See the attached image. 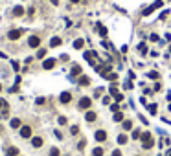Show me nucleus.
<instances>
[{
	"label": "nucleus",
	"instance_id": "1",
	"mask_svg": "<svg viewBox=\"0 0 171 156\" xmlns=\"http://www.w3.org/2000/svg\"><path fill=\"white\" fill-rule=\"evenodd\" d=\"M153 145H155V140L151 136V132H143L142 134V147L143 149H151Z\"/></svg>",
	"mask_w": 171,
	"mask_h": 156
},
{
	"label": "nucleus",
	"instance_id": "2",
	"mask_svg": "<svg viewBox=\"0 0 171 156\" xmlns=\"http://www.w3.org/2000/svg\"><path fill=\"white\" fill-rule=\"evenodd\" d=\"M162 6H164V2H162V0H156V2H155L153 6H149V8H145V9H143V13H142V15H143V17H149V15H151V13L155 11V9H160Z\"/></svg>",
	"mask_w": 171,
	"mask_h": 156
},
{
	"label": "nucleus",
	"instance_id": "3",
	"mask_svg": "<svg viewBox=\"0 0 171 156\" xmlns=\"http://www.w3.org/2000/svg\"><path fill=\"white\" fill-rule=\"evenodd\" d=\"M28 44H30V48H39L40 46V37L39 35H31L28 39Z\"/></svg>",
	"mask_w": 171,
	"mask_h": 156
},
{
	"label": "nucleus",
	"instance_id": "4",
	"mask_svg": "<svg viewBox=\"0 0 171 156\" xmlns=\"http://www.w3.org/2000/svg\"><path fill=\"white\" fill-rule=\"evenodd\" d=\"M20 136H22L24 140L31 138V127H28V125H22V127H20Z\"/></svg>",
	"mask_w": 171,
	"mask_h": 156
},
{
	"label": "nucleus",
	"instance_id": "5",
	"mask_svg": "<svg viewBox=\"0 0 171 156\" xmlns=\"http://www.w3.org/2000/svg\"><path fill=\"white\" fill-rule=\"evenodd\" d=\"M90 105H92L90 97H81V99H79V108H81V110H87V108H90Z\"/></svg>",
	"mask_w": 171,
	"mask_h": 156
},
{
	"label": "nucleus",
	"instance_id": "6",
	"mask_svg": "<svg viewBox=\"0 0 171 156\" xmlns=\"http://www.w3.org/2000/svg\"><path fill=\"white\" fill-rule=\"evenodd\" d=\"M83 57H85V59L88 61V63H90V64L94 66V59L98 57V53H96V52H85V53H83Z\"/></svg>",
	"mask_w": 171,
	"mask_h": 156
},
{
	"label": "nucleus",
	"instance_id": "7",
	"mask_svg": "<svg viewBox=\"0 0 171 156\" xmlns=\"http://www.w3.org/2000/svg\"><path fill=\"white\" fill-rule=\"evenodd\" d=\"M20 35H22V30H11V31L8 33V39H9V40H17Z\"/></svg>",
	"mask_w": 171,
	"mask_h": 156
},
{
	"label": "nucleus",
	"instance_id": "8",
	"mask_svg": "<svg viewBox=\"0 0 171 156\" xmlns=\"http://www.w3.org/2000/svg\"><path fill=\"white\" fill-rule=\"evenodd\" d=\"M55 63H57L55 59H46L44 63H43V68H44V70H52L53 66H55Z\"/></svg>",
	"mask_w": 171,
	"mask_h": 156
},
{
	"label": "nucleus",
	"instance_id": "9",
	"mask_svg": "<svg viewBox=\"0 0 171 156\" xmlns=\"http://www.w3.org/2000/svg\"><path fill=\"white\" fill-rule=\"evenodd\" d=\"M59 99H61V103H63V105H66V103H70V101H72V94L70 92H63Z\"/></svg>",
	"mask_w": 171,
	"mask_h": 156
},
{
	"label": "nucleus",
	"instance_id": "10",
	"mask_svg": "<svg viewBox=\"0 0 171 156\" xmlns=\"http://www.w3.org/2000/svg\"><path fill=\"white\" fill-rule=\"evenodd\" d=\"M94 138H96V141H105L107 140V132L105 131H96Z\"/></svg>",
	"mask_w": 171,
	"mask_h": 156
},
{
	"label": "nucleus",
	"instance_id": "11",
	"mask_svg": "<svg viewBox=\"0 0 171 156\" xmlns=\"http://www.w3.org/2000/svg\"><path fill=\"white\" fill-rule=\"evenodd\" d=\"M96 118H98V114H96V112H92V110H88V112H87V116H85V119L88 121V123L96 121Z\"/></svg>",
	"mask_w": 171,
	"mask_h": 156
},
{
	"label": "nucleus",
	"instance_id": "12",
	"mask_svg": "<svg viewBox=\"0 0 171 156\" xmlns=\"http://www.w3.org/2000/svg\"><path fill=\"white\" fill-rule=\"evenodd\" d=\"M0 118H9V105L0 108Z\"/></svg>",
	"mask_w": 171,
	"mask_h": 156
},
{
	"label": "nucleus",
	"instance_id": "13",
	"mask_svg": "<svg viewBox=\"0 0 171 156\" xmlns=\"http://www.w3.org/2000/svg\"><path fill=\"white\" fill-rule=\"evenodd\" d=\"M13 15H15V17H22L24 15V8H22V6H17V8L13 9Z\"/></svg>",
	"mask_w": 171,
	"mask_h": 156
},
{
	"label": "nucleus",
	"instance_id": "14",
	"mask_svg": "<svg viewBox=\"0 0 171 156\" xmlns=\"http://www.w3.org/2000/svg\"><path fill=\"white\" fill-rule=\"evenodd\" d=\"M79 73H81V66L79 64H74L72 66V79L76 77V76H79Z\"/></svg>",
	"mask_w": 171,
	"mask_h": 156
},
{
	"label": "nucleus",
	"instance_id": "15",
	"mask_svg": "<svg viewBox=\"0 0 171 156\" xmlns=\"http://www.w3.org/2000/svg\"><path fill=\"white\" fill-rule=\"evenodd\" d=\"M79 85H83V86H87V85H90V79H88L87 76H79V81H77Z\"/></svg>",
	"mask_w": 171,
	"mask_h": 156
},
{
	"label": "nucleus",
	"instance_id": "16",
	"mask_svg": "<svg viewBox=\"0 0 171 156\" xmlns=\"http://www.w3.org/2000/svg\"><path fill=\"white\" fill-rule=\"evenodd\" d=\"M83 46H85V40H83V39H77V40H74V48H76V50H81Z\"/></svg>",
	"mask_w": 171,
	"mask_h": 156
},
{
	"label": "nucleus",
	"instance_id": "17",
	"mask_svg": "<svg viewBox=\"0 0 171 156\" xmlns=\"http://www.w3.org/2000/svg\"><path fill=\"white\" fill-rule=\"evenodd\" d=\"M31 145L33 147H43V138H31Z\"/></svg>",
	"mask_w": 171,
	"mask_h": 156
},
{
	"label": "nucleus",
	"instance_id": "18",
	"mask_svg": "<svg viewBox=\"0 0 171 156\" xmlns=\"http://www.w3.org/2000/svg\"><path fill=\"white\" fill-rule=\"evenodd\" d=\"M9 125H11L13 128H20V127H22V125H20V119H18V118H13Z\"/></svg>",
	"mask_w": 171,
	"mask_h": 156
},
{
	"label": "nucleus",
	"instance_id": "19",
	"mask_svg": "<svg viewBox=\"0 0 171 156\" xmlns=\"http://www.w3.org/2000/svg\"><path fill=\"white\" fill-rule=\"evenodd\" d=\"M50 46H52V48H53V46H61V39H59V37H52Z\"/></svg>",
	"mask_w": 171,
	"mask_h": 156
},
{
	"label": "nucleus",
	"instance_id": "20",
	"mask_svg": "<svg viewBox=\"0 0 171 156\" xmlns=\"http://www.w3.org/2000/svg\"><path fill=\"white\" fill-rule=\"evenodd\" d=\"M8 156H18V149L17 147H9L8 149Z\"/></svg>",
	"mask_w": 171,
	"mask_h": 156
},
{
	"label": "nucleus",
	"instance_id": "21",
	"mask_svg": "<svg viewBox=\"0 0 171 156\" xmlns=\"http://www.w3.org/2000/svg\"><path fill=\"white\" fill-rule=\"evenodd\" d=\"M98 30H99V35H101V37H107V33H109V31H107V28H105V26L98 24Z\"/></svg>",
	"mask_w": 171,
	"mask_h": 156
},
{
	"label": "nucleus",
	"instance_id": "22",
	"mask_svg": "<svg viewBox=\"0 0 171 156\" xmlns=\"http://www.w3.org/2000/svg\"><path fill=\"white\" fill-rule=\"evenodd\" d=\"M147 110H149V114H153V116H155V114L158 112V107H156V105H149Z\"/></svg>",
	"mask_w": 171,
	"mask_h": 156
},
{
	"label": "nucleus",
	"instance_id": "23",
	"mask_svg": "<svg viewBox=\"0 0 171 156\" xmlns=\"http://www.w3.org/2000/svg\"><path fill=\"white\" fill-rule=\"evenodd\" d=\"M112 119H114V121H123V114H121V112H114Z\"/></svg>",
	"mask_w": 171,
	"mask_h": 156
},
{
	"label": "nucleus",
	"instance_id": "24",
	"mask_svg": "<svg viewBox=\"0 0 171 156\" xmlns=\"http://www.w3.org/2000/svg\"><path fill=\"white\" fill-rule=\"evenodd\" d=\"M92 156H103V149H101V147H96L94 151H92Z\"/></svg>",
	"mask_w": 171,
	"mask_h": 156
},
{
	"label": "nucleus",
	"instance_id": "25",
	"mask_svg": "<svg viewBox=\"0 0 171 156\" xmlns=\"http://www.w3.org/2000/svg\"><path fill=\"white\" fill-rule=\"evenodd\" d=\"M138 52L142 53V55H145V53H147V46L143 44V42H140V46H138Z\"/></svg>",
	"mask_w": 171,
	"mask_h": 156
},
{
	"label": "nucleus",
	"instance_id": "26",
	"mask_svg": "<svg viewBox=\"0 0 171 156\" xmlns=\"http://www.w3.org/2000/svg\"><path fill=\"white\" fill-rule=\"evenodd\" d=\"M118 143H120V145L127 143V136H125V134H120V136H118Z\"/></svg>",
	"mask_w": 171,
	"mask_h": 156
},
{
	"label": "nucleus",
	"instance_id": "27",
	"mask_svg": "<svg viewBox=\"0 0 171 156\" xmlns=\"http://www.w3.org/2000/svg\"><path fill=\"white\" fill-rule=\"evenodd\" d=\"M123 128H125V131H131V128H133V123H131L129 119H125V121H123Z\"/></svg>",
	"mask_w": 171,
	"mask_h": 156
},
{
	"label": "nucleus",
	"instance_id": "28",
	"mask_svg": "<svg viewBox=\"0 0 171 156\" xmlns=\"http://www.w3.org/2000/svg\"><path fill=\"white\" fill-rule=\"evenodd\" d=\"M142 138V132L138 131V128H136V131H133V140H140Z\"/></svg>",
	"mask_w": 171,
	"mask_h": 156
},
{
	"label": "nucleus",
	"instance_id": "29",
	"mask_svg": "<svg viewBox=\"0 0 171 156\" xmlns=\"http://www.w3.org/2000/svg\"><path fill=\"white\" fill-rule=\"evenodd\" d=\"M46 55V48H40L39 52H37V59H43Z\"/></svg>",
	"mask_w": 171,
	"mask_h": 156
},
{
	"label": "nucleus",
	"instance_id": "30",
	"mask_svg": "<svg viewBox=\"0 0 171 156\" xmlns=\"http://www.w3.org/2000/svg\"><path fill=\"white\" fill-rule=\"evenodd\" d=\"M105 79H109V81H118V73H109Z\"/></svg>",
	"mask_w": 171,
	"mask_h": 156
},
{
	"label": "nucleus",
	"instance_id": "31",
	"mask_svg": "<svg viewBox=\"0 0 171 156\" xmlns=\"http://www.w3.org/2000/svg\"><path fill=\"white\" fill-rule=\"evenodd\" d=\"M158 77H160L158 72H149V79H158Z\"/></svg>",
	"mask_w": 171,
	"mask_h": 156
},
{
	"label": "nucleus",
	"instance_id": "32",
	"mask_svg": "<svg viewBox=\"0 0 171 156\" xmlns=\"http://www.w3.org/2000/svg\"><path fill=\"white\" fill-rule=\"evenodd\" d=\"M77 132H79V127H77V125H74V127L70 128V134H74V136H76Z\"/></svg>",
	"mask_w": 171,
	"mask_h": 156
},
{
	"label": "nucleus",
	"instance_id": "33",
	"mask_svg": "<svg viewBox=\"0 0 171 156\" xmlns=\"http://www.w3.org/2000/svg\"><path fill=\"white\" fill-rule=\"evenodd\" d=\"M85 145H87V141H85V140H81L79 143H77V149H79V151H83V149H85Z\"/></svg>",
	"mask_w": 171,
	"mask_h": 156
},
{
	"label": "nucleus",
	"instance_id": "34",
	"mask_svg": "<svg viewBox=\"0 0 171 156\" xmlns=\"http://www.w3.org/2000/svg\"><path fill=\"white\" fill-rule=\"evenodd\" d=\"M111 110H112V112H120V105H118V103L111 105Z\"/></svg>",
	"mask_w": 171,
	"mask_h": 156
},
{
	"label": "nucleus",
	"instance_id": "35",
	"mask_svg": "<svg viewBox=\"0 0 171 156\" xmlns=\"http://www.w3.org/2000/svg\"><path fill=\"white\" fill-rule=\"evenodd\" d=\"M50 156H59V149H55V147L50 149Z\"/></svg>",
	"mask_w": 171,
	"mask_h": 156
},
{
	"label": "nucleus",
	"instance_id": "36",
	"mask_svg": "<svg viewBox=\"0 0 171 156\" xmlns=\"http://www.w3.org/2000/svg\"><path fill=\"white\" fill-rule=\"evenodd\" d=\"M114 99H116V103H120V101L123 99V94H120V92H118V94H116V96H114Z\"/></svg>",
	"mask_w": 171,
	"mask_h": 156
},
{
	"label": "nucleus",
	"instance_id": "37",
	"mask_svg": "<svg viewBox=\"0 0 171 156\" xmlns=\"http://www.w3.org/2000/svg\"><path fill=\"white\" fill-rule=\"evenodd\" d=\"M57 121H59V125H66V118H65V116H59Z\"/></svg>",
	"mask_w": 171,
	"mask_h": 156
},
{
	"label": "nucleus",
	"instance_id": "38",
	"mask_svg": "<svg viewBox=\"0 0 171 156\" xmlns=\"http://www.w3.org/2000/svg\"><path fill=\"white\" fill-rule=\"evenodd\" d=\"M11 66H13V70H18V68H20V64L17 63V61H13V63H11Z\"/></svg>",
	"mask_w": 171,
	"mask_h": 156
},
{
	"label": "nucleus",
	"instance_id": "39",
	"mask_svg": "<svg viewBox=\"0 0 171 156\" xmlns=\"http://www.w3.org/2000/svg\"><path fill=\"white\" fill-rule=\"evenodd\" d=\"M6 105H8V101H6V99H0V108L6 107Z\"/></svg>",
	"mask_w": 171,
	"mask_h": 156
},
{
	"label": "nucleus",
	"instance_id": "40",
	"mask_svg": "<svg viewBox=\"0 0 171 156\" xmlns=\"http://www.w3.org/2000/svg\"><path fill=\"white\" fill-rule=\"evenodd\" d=\"M37 105H44V97H39L37 99Z\"/></svg>",
	"mask_w": 171,
	"mask_h": 156
},
{
	"label": "nucleus",
	"instance_id": "41",
	"mask_svg": "<svg viewBox=\"0 0 171 156\" xmlns=\"http://www.w3.org/2000/svg\"><path fill=\"white\" fill-rule=\"evenodd\" d=\"M103 103H105V105H109V103H111V97H109V96H107V97H103Z\"/></svg>",
	"mask_w": 171,
	"mask_h": 156
},
{
	"label": "nucleus",
	"instance_id": "42",
	"mask_svg": "<svg viewBox=\"0 0 171 156\" xmlns=\"http://www.w3.org/2000/svg\"><path fill=\"white\" fill-rule=\"evenodd\" d=\"M112 156H121V152H120V151H114V152H112Z\"/></svg>",
	"mask_w": 171,
	"mask_h": 156
},
{
	"label": "nucleus",
	"instance_id": "43",
	"mask_svg": "<svg viewBox=\"0 0 171 156\" xmlns=\"http://www.w3.org/2000/svg\"><path fill=\"white\" fill-rule=\"evenodd\" d=\"M70 2H74V4H77V2H81V0H70Z\"/></svg>",
	"mask_w": 171,
	"mask_h": 156
},
{
	"label": "nucleus",
	"instance_id": "44",
	"mask_svg": "<svg viewBox=\"0 0 171 156\" xmlns=\"http://www.w3.org/2000/svg\"><path fill=\"white\" fill-rule=\"evenodd\" d=\"M167 156H171V149H169V151H167Z\"/></svg>",
	"mask_w": 171,
	"mask_h": 156
},
{
	"label": "nucleus",
	"instance_id": "45",
	"mask_svg": "<svg viewBox=\"0 0 171 156\" xmlns=\"http://www.w3.org/2000/svg\"><path fill=\"white\" fill-rule=\"evenodd\" d=\"M169 53H171V46H169Z\"/></svg>",
	"mask_w": 171,
	"mask_h": 156
},
{
	"label": "nucleus",
	"instance_id": "46",
	"mask_svg": "<svg viewBox=\"0 0 171 156\" xmlns=\"http://www.w3.org/2000/svg\"><path fill=\"white\" fill-rule=\"evenodd\" d=\"M0 90H2V85H0Z\"/></svg>",
	"mask_w": 171,
	"mask_h": 156
}]
</instances>
